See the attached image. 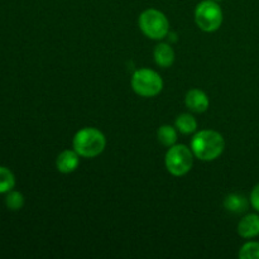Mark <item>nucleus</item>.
I'll return each mask as SVG.
<instances>
[{"label": "nucleus", "instance_id": "nucleus-4", "mask_svg": "<svg viewBox=\"0 0 259 259\" xmlns=\"http://www.w3.org/2000/svg\"><path fill=\"white\" fill-rule=\"evenodd\" d=\"M132 89L139 96L153 98L163 89V80L156 71L151 68H141L132 76Z\"/></svg>", "mask_w": 259, "mask_h": 259}, {"label": "nucleus", "instance_id": "nucleus-16", "mask_svg": "<svg viewBox=\"0 0 259 259\" xmlns=\"http://www.w3.org/2000/svg\"><path fill=\"white\" fill-rule=\"evenodd\" d=\"M239 258L242 259H259V243L248 242L240 248Z\"/></svg>", "mask_w": 259, "mask_h": 259}, {"label": "nucleus", "instance_id": "nucleus-8", "mask_svg": "<svg viewBox=\"0 0 259 259\" xmlns=\"http://www.w3.org/2000/svg\"><path fill=\"white\" fill-rule=\"evenodd\" d=\"M78 164H80V154L75 149L72 151L66 149V151L61 152L56 159V167L61 174H71V172L76 171Z\"/></svg>", "mask_w": 259, "mask_h": 259}, {"label": "nucleus", "instance_id": "nucleus-11", "mask_svg": "<svg viewBox=\"0 0 259 259\" xmlns=\"http://www.w3.org/2000/svg\"><path fill=\"white\" fill-rule=\"evenodd\" d=\"M248 206H249V204H248V200L244 195L230 194L224 200V207L233 214L245 212L248 210Z\"/></svg>", "mask_w": 259, "mask_h": 259}, {"label": "nucleus", "instance_id": "nucleus-3", "mask_svg": "<svg viewBox=\"0 0 259 259\" xmlns=\"http://www.w3.org/2000/svg\"><path fill=\"white\" fill-rule=\"evenodd\" d=\"M194 153L184 144H175L169 147L164 157L167 171L174 176H185L194 166Z\"/></svg>", "mask_w": 259, "mask_h": 259}, {"label": "nucleus", "instance_id": "nucleus-5", "mask_svg": "<svg viewBox=\"0 0 259 259\" xmlns=\"http://www.w3.org/2000/svg\"><path fill=\"white\" fill-rule=\"evenodd\" d=\"M139 28L151 39H163L169 33L166 15L157 9H147L139 15Z\"/></svg>", "mask_w": 259, "mask_h": 259}, {"label": "nucleus", "instance_id": "nucleus-7", "mask_svg": "<svg viewBox=\"0 0 259 259\" xmlns=\"http://www.w3.org/2000/svg\"><path fill=\"white\" fill-rule=\"evenodd\" d=\"M185 104H186L187 109L191 110L192 113L201 114L209 109L210 101L204 91L199 90V89H191V90L187 91Z\"/></svg>", "mask_w": 259, "mask_h": 259}, {"label": "nucleus", "instance_id": "nucleus-9", "mask_svg": "<svg viewBox=\"0 0 259 259\" xmlns=\"http://www.w3.org/2000/svg\"><path fill=\"white\" fill-rule=\"evenodd\" d=\"M238 234L243 238H254L259 235V217L248 214L238 224Z\"/></svg>", "mask_w": 259, "mask_h": 259}, {"label": "nucleus", "instance_id": "nucleus-14", "mask_svg": "<svg viewBox=\"0 0 259 259\" xmlns=\"http://www.w3.org/2000/svg\"><path fill=\"white\" fill-rule=\"evenodd\" d=\"M15 187V176L8 167L0 166V195L12 191Z\"/></svg>", "mask_w": 259, "mask_h": 259}, {"label": "nucleus", "instance_id": "nucleus-13", "mask_svg": "<svg viewBox=\"0 0 259 259\" xmlns=\"http://www.w3.org/2000/svg\"><path fill=\"white\" fill-rule=\"evenodd\" d=\"M157 138L164 147H172L177 142V131L171 125H162L157 131Z\"/></svg>", "mask_w": 259, "mask_h": 259}, {"label": "nucleus", "instance_id": "nucleus-18", "mask_svg": "<svg viewBox=\"0 0 259 259\" xmlns=\"http://www.w3.org/2000/svg\"><path fill=\"white\" fill-rule=\"evenodd\" d=\"M215 2H222V0H215Z\"/></svg>", "mask_w": 259, "mask_h": 259}, {"label": "nucleus", "instance_id": "nucleus-2", "mask_svg": "<svg viewBox=\"0 0 259 259\" xmlns=\"http://www.w3.org/2000/svg\"><path fill=\"white\" fill-rule=\"evenodd\" d=\"M73 149L83 158H94L105 149V136L96 128H83L75 134L72 141Z\"/></svg>", "mask_w": 259, "mask_h": 259}, {"label": "nucleus", "instance_id": "nucleus-6", "mask_svg": "<svg viewBox=\"0 0 259 259\" xmlns=\"http://www.w3.org/2000/svg\"><path fill=\"white\" fill-rule=\"evenodd\" d=\"M195 22L204 32H215L222 27L223 10L215 0H204L195 9Z\"/></svg>", "mask_w": 259, "mask_h": 259}, {"label": "nucleus", "instance_id": "nucleus-15", "mask_svg": "<svg viewBox=\"0 0 259 259\" xmlns=\"http://www.w3.org/2000/svg\"><path fill=\"white\" fill-rule=\"evenodd\" d=\"M5 205L9 210L12 211H18V210L22 209L24 206V196H23L22 192L15 191L14 189L12 191L7 192V196H5Z\"/></svg>", "mask_w": 259, "mask_h": 259}, {"label": "nucleus", "instance_id": "nucleus-1", "mask_svg": "<svg viewBox=\"0 0 259 259\" xmlns=\"http://www.w3.org/2000/svg\"><path fill=\"white\" fill-rule=\"evenodd\" d=\"M225 148V141L217 131L206 129L195 134L191 141V151L201 161H214L222 156Z\"/></svg>", "mask_w": 259, "mask_h": 259}, {"label": "nucleus", "instance_id": "nucleus-10", "mask_svg": "<svg viewBox=\"0 0 259 259\" xmlns=\"http://www.w3.org/2000/svg\"><path fill=\"white\" fill-rule=\"evenodd\" d=\"M154 61L159 67H171L175 62V51L168 43H159L154 48Z\"/></svg>", "mask_w": 259, "mask_h": 259}, {"label": "nucleus", "instance_id": "nucleus-12", "mask_svg": "<svg viewBox=\"0 0 259 259\" xmlns=\"http://www.w3.org/2000/svg\"><path fill=\"white\" fill-rule=\"evenodd\" d=\"M177 131L182 134H191L195 133L197 129V121L191 114L185 113L177 116L176 121H175Z\"/></svg>", "mask_w": 259, "mask_h": 259}, {"label": "nucleus", "instance_id": "nucleus-17", "mask_svg": "<svg viewBox=\"0 0 259 259\" xmlns=\"http://www.w3.org/2000/svg\"><path fill=\"white\" fill-rule=\"evenodd\" d=\"M250 204L259 212V184L250 192Z\"/></svg>", "mask_w": 259, "mask_h": 259}]
</instances>
